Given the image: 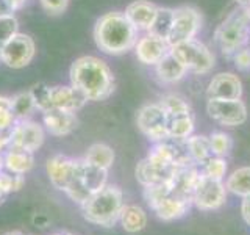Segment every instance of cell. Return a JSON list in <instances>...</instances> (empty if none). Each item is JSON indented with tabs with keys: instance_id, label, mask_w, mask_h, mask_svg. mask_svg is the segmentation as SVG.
Returning <instances> with one entry per match:
<instances>
[{
	"instance_id": "1",
	"label": "cell",
	"mask_w": 250,
	"mask_h": 235,
	"mask_svg": "<svg viewBox=\"0 0 250 235\" xmlns=\"http://www.w3.org/2000/svg\"><path fill=\"white\" fill-rule=\"evenodd\" d=\"M70 85L88 100H105L114 91V77L108 65L97 57H82L70 66Z\"/></svg>"
},
{
	"instance_id": "2",
	"label": "cell",
	"mask_w": 250,
	"mask_h": 235,
	"mask_svg": "<svg viewBox=\"0 0 250 235\" xmlns=\"http://www.w3.org/2000/svg\"><path fill=\"white\" fill-rule=\"evenodd\" d=\"M94 39L97 47L109 55H121L131 50L138 41V30L131 25L127 16L119 11L104 14L96 22Z\"/></svg>"
},
{
	"instance_id": "3",
	"label": "cell",
	"mask_w": 250,
	"mask_h": 235,
	"mask_svg": "<svg viewBox=\"0 0 250 235\" xmlns=\"http://www.w3.org/2000/svg\"><path fill=\"white\" fill-rule=\"evenodd\" d=\"M80 207L86 221L102 227H111L119 221L124 207L122 191L119 187L106 184Z\"/></svg>"
},
{
	"instance_id": "4",
	"label": "cell",
	"mask_w": 250,
	"mask_h": 235,
	"mask_svg": "<svg viewBox=\"0 0 250 235\" xmlns=\"http://www.w3.org/2000/svg\"><path fill=\"white\" fill-rule=\"evenodd\" d=\"M250 38V8L239 6L221 22L214 31V41L224 55L233 53L246 47Z\"/></svg>"
},
{
	"instance_id": "5",
	"label": "cell",
	"mask_w": 250,
	"mask_h": 235,
	"mask_svg": "<svg viewBox=\"0 0 250 235\" xmlns=\"http://www.w3.org/2000/svg\"><path fill=\"white\" fill-rule=\"evenodd\" d=\"M170 52L180 60V63L186 68L188 72L192 74H208L214 68V55L207 44L199 39H188L180 44L170 47Z\"/></svg>"
},
{
	"instance_id": "6",
	"label": "cell",
	"mask_w": 250,
	"mask_h": 235,
	"mask_svg": "<svg viewBox=\"0 0 250 235\" xmlns=\"http://www.w3.org/2000/svg\"><path fill=\"white\" fill-rule=\"evenodd\" d=\"M136 122L139 130L153 143L169 140L167 115L160 104H147L141 107L136 116Z\"/></svg>"
},
{
	"instance_id": "7",
	"label": "cell",
	"mask_w": 250,
	"mask_h": 235,
	"mask_svg": "<svg viewBox=\"0 0 250 235\" xmlns=\"http://www.w3.org/2000/svg\"><path fill=\"white\" fill-rule=\"evenodd\" d=\"M207 113L227 127H236L247 121V107L241 99H208Z\"/></svg>"
},
{
	"instance_id": "8",
	"label": "cell",
	"mask_w": 250,
	"mask_h": 235,
	"mask_svg": "<svg viewBox=\"0 0 250 235\" xmlns=\"http://www.w3.org/2000/svg\"><path fill=\"white\" fill-rule=\"evenodd\" d=\"M202 27V16L192 6H178L174 10V22H172L167 43L172 46L180 44L188 39L195 38Z\"/></svg>"
},
{
	"instance_id": "9",
	"label": "cell",
	"mask_w": 250,
	"mask_h": 235,
	"mask_svg": "<svg viewBox=\"0 0 250 235\" xmlns=\"http://www.w3.org/2000/svg\"><path fill=\"white\" fill-rule=\"evenodd\" d=\"M227 201V188L222 180H216L202 172L192 191V204L200 210H216Z\"/></svg>"
},
{
	"instance_id": "10",
	"label": "cell",
	"mask_w": 250,
	"mask_h": 235,
	"mask_svg": "<svg viewBox=\"0 0 250 235\" xmlns=\"http://www.w3.org/2000/svg\"><path fill=\"white\" fill-rule=\"evenodd\" d=\"M35 57V43L28 35L16 33L2 46V61L6 66L19 69L27 66Z\"/></svg>"
},
{
	"instance_id": "11",
	"label": "cell",
	"mask_w": 250,
	"mask_h": 235,
	"mask_svg": "<svg viewBox=\"0 0 250 235\" xmlns=\"http://www.w3.org/2000/svg\"><path fill=\"white\" fill-rule=\"evenodd\" d=\"M44 143V130L38 122L21 119L10 129V147L35 152Z\"/></svg>"
},
{
	"instance_id": "12",
	"label": "cell",
	"mask_w": 250,
	"mask_h": 235,
	"mask_svg": "<svg viewBox=\"0 0 250 235\" xmlns=\"http://www.w3.org/2000/svg\"><path fill=\"white\" fill-rule=\"evenodd\" d=\"M80 159H70L67 155H55L47 162V174L55 188L64 191L75 179Z\"/></svg>"
},
{
	"instance_id": "13",
	"label": "cell",
	"mask_w": 250,
	"mask_h": 235,
	"mask_svg": "<svg viewBox=\"0 0 250 235\" xmlns=\"http://www.w3.org/2000/svg\"><path fill=\"white\" fill-rule=\"evenodd\" d=\"M135 52L143 65L155 66L170 52V44L167 43V39L147 33L136 41Z\"/></svg>"
},
{
	"instance_id": "14",
	"label": "cell",
	"mask_w": 250,
	"mask_h": 235,
	"mask_svg": "<svg viewBox=\"0 0 250 235\" xmlns=\"http://www.w3.org/2000/svg\"><path fill=\"white\" fill-rule=\"evenodd\" d=\"M208 99H241L242 83L241 78L233 72L216 74L208 83Z\"/></svg>"
},
{
	"instance_id": "15",
	"label": "cell",
	"mask_w": 250,
	"mask_h": 235,
	"mask_svg": "<svg viewBox=\"0 0 250 235\" xmlns=\"http://www.w3.org/2000/svg\"><path fill=\"white\" fill-rule=\"evenodd\" d=\"M177 166H160V164L152 163L148 159H144L138 163L136 166V179L143 187H150V185H158L169 182L174 176Z\"/></svg>"
},
{
	"instance_id": "16",
	"label": "cell",
	"mask_w": 250,
	"mask_h": 235,
	"mask_svg": "<svg viewBox=\"0 0 250 235\" xmlns=\"http://www.w3.org/2000/svg\"><path fill=\"white\" fill-rule=\"evenodd\" d=\"M192 201L189 198H183V196H178L172 191L169 196L163 198L156 206H153L152 210L163 221H174V219L182 218L189 210Z\"/></svg>"
},
{
	"instance_id": "17",
	"label": "cell",
	"mask_w": 250,
	"mask_h": 235,
	"mask_svg": "<svg viewBox=\"0 0 250 235\" xmlns=\"http://www.w3.org/2000/svg\"><path fill=\"white\" fill-rule=\"evenodd\" d=\"M78 124L75 113L61 108H50L44 113V125L52 135L62 137L72 132Z\"/></svg>"
},
{
	"instance_id": "18",
	"label": "cell",
	"mask_w": 250,
	"mask_h": 235,
	"mask_svg": "<svg viewBox=\"0 0 250 235\" xmlns=\"http://www.w3.org/2000/svg\"><path fill=\"white\" fill-rule=\"evenodd\" d=\"M156 11H158L156 5L147 2V0H136V2L127 6L124 14L127 16V19L138 31H148L156 16Z\"/></svg>"
},
{
	"instance_id": "19",
	"label": "cell",
	"mask_w": 250,
	"mask_h": 235,
	"mask_svg": "<svg viewBox=\"0 0 250 235\" xmlns=\"http://www.w3.org/2000/svg\"><path fill=\"white\" fill-rule=\"evenodd\" d=\"M52 100H53V108H61L66 112L75 113L77 110H80L88 99L84 94L70 86H53L52 88Z\"/></svg>"
},
{
	"instance_id": "20",
	"label": "cell",
	"mask_w": 250,
	"mask_h": 235,
	"mask_svg": "<svg viewBox=\"0 0 250 235\" xmlns=\"http://www.w3.org/2000/svg\"><path fill=\"white\" fill-rule=\"evenodd\" d=\"M78 179L82 180L83 185L91 191V194H96L106 185L108 171L97 166H92L84 159H80V166H78Z\"/></svg>"
},
{
	"instance_id": "21",
	"label": "cell",
	"mask_w": 250,
	"mask_h": 235,
	"mask_svg": "<svg viewBox=\"0 0 250 235\" xmlns=\"http://www.w3.org/2000/svg\"><path fill=\"white\" fill-rule=\"evenodd\" d=\"M155 72L158 78L164 83H175L180 82L188 74L186 68L180 63V60L174 53L169 52L160 63L155 65Z\"/></svg>"
},
{
	"instance_id": "22",
	"label": "cell",
	"mask_w": 250,
	"mask_h": 235,
	"mask_svg": "<svg viewBox=\"0 0 250 235\" xmlns=\"http://www.w3.org/2000/svg\"><path fill=\"white\" fill-rule=\"evenodd\" d=\"M33 152L25 151V149L8 147L6 154L3 155L5 169L14 172V174H25L33 168Z\"/></svg>"
},
{
	"instance_id": "23",
	"label": "cell",
	"mask_w": 250,
	"mask_h": 235,
	"mask_svg": "<svg viewBox=\"0 0 250 235\" xmlns=\"http://www.w3.org/2000/svg\"><path fill=\"white\" fill-rule=\"evenodd\" d=\"M119 221L124 227V231H127L130 234H136L139 231H143L147 226V215L144 209H141L139 206H124L119 215Z\"/></svg>"
},
{
	"instance_id": "24",
	"label": "cell",
	"mask_w": 250,
	"mask_h": 235,
	"mask_svg": "<svg viewBox=\"0 0 250 235\" xmlns=\"http://www.w3.org/2000/svg\"><path fill=\"white\" fill-rule=\"evenodd\" d=\"M194 133L192 113L167 116V135L170 140H186Z\"/></svg>"
},
{
	"instance_id": "25",
	"label": "cell",
	"mask_w": 250,
	"mask_h": 235,
	"mask_svg": "<svg viewBox=\"0 0 250 235\" xmlns=\"http://www.w3.org/2000/svg\"><path fill=\"white\" fill-rule=\"evenodd\" d=\"M188 154H189L191 160L195 164H203L209 157H213L209 144V137L205 135H191L189 138L185 140Z\"/></svg>"
},
{
	"instance_id": "26",
	"label": "cell",
	"mask_w": 250,
	"mask_h": 235,
	"mask_svg": "<svg viewBox=\"0 0 250 235\" xmlns=\"http://www.w3.org/2000/svg\"><path fill=\"white\" fill-rule=\"evenodd\" d=\"M83 159L89 164H92V166H97V168L108 171L114 162V151L104 143H96L86 151V155Z\"/></svg>"
},
{
	"instance_id": "27",
	"label": "cell",
	"mask_w": 250,
	"mask_h": 235,
	"mask_svg": "<svg viewBox=\"0 0 250 235\" xmlns=\"http://www.w3.org/2000/svg\"><path fill=\"white\" fill-rule=\"evenodd\" d=\"M225 188L230 193L246 198L250 194V166H242L233 171L227 179Z\"/></svg>"
},
{
	"instance_id": "28",
	"label": "cell",
	"mask_w": 250,
	"mask_h": 235,
	"mask_svg": "<svg viewBox=\"0 0 250 235\" xmlns=\"http://www.w3.org/2000/svg\"><path fill=\"white\" fill-rule=\"evenodd\" d=\"M172 22H174V10L172 8L158 6V11H156V16L147 33L167 39L172 28Z\"/></svg>"
},
{
	"instance_id": "29",
	"label": "cell",
	"mask_w": 250,
	"mask_h": 235,
	"mask_svg": "<svg viewBox=\"0 0 250 235\" xmlns=\"http://www.w3.org/2000/svg\"><path fill=\"white\" fill-rule=\"evenodd\" d=\"M11 105H13V113L16 116V119H19V121L27 119V116H30L31 112L36 108L30 91L16 94L14 97H11Z\"/></svg>"
},
{
	"instance_id": "30",
	"label": "cell",
	"mask_w": 250,
	"mask_h": 235,
	"mask_svg": "<svg viewBox=\"0 0 250 235\" xmlns=\"http://www.w3.org/2000/svg\"><path fill=\"white\" fill-rule=\"evenodd\" d=\"M158 104L164 108V112H166L167 116L191 113L189 104H188L182 96H177V94H166V96H163L160 99Z\"/></svg>"
},
{
	"instance_id": "31",
	"label": "cell",
	"mask_w": 250,
	"mask_h": 235,
	"mask_svg": "<svg viewBox=\"0 0 250 235\" xmlns=\"http://www.w3.org/2000/svg\"><path fill=\"white\" fill-rule=\"evenodd\" d=\"M30 93H31V97H33L35 107L41 110L42 113L49 112L50 108H53L50 86H47L45 83H36V85H33V88L30 90Z\"/></svg>"
},
{
	"instance_id": "32",
	"label": "cell",
	"mask_w": 250,
	"mask_h": 235,
	"mask_svg": "<svg viewBox=\"0 0 250 235\" xmlns=\"http://www.w3.org/2000/svg\"><path fill=\"white\" fill-rule=\"evenodd\" d=\"M202 172L205 176L216 179V180H222L225 172H227V162L224 157H217L213 155L202 164Z\"/></svg>"
},
{
	"instance_id": "33",
	"label": "cell",
	"mask_w": 250,
	"mask_h": 235,
	"mask_svg": "<svg viewBox=\"0 0 250 235\" xmlns=\"http://www.w3.org/2000/svg\"><path fill=\"white\" fill-rule=\"evenodd\" d=\"M209 144H211V151H213V155L217 157H225L231 151L233 141L230 138V135H227L224 132H214L209 135Z\"/></svg>"
},
{
	"instance_id": "34",
	"label": "cell",
	"mask_w": 250,
	"mask_h": 235,
	"mask_svg": "<svg viewBox=\"0 0 250 235\" xmlns=\"http://www.w3.org/2000/svg\"><path fill=\"white\" fill-rule=\"evenodd\" d=\"M23 184H25V179H23L22 174H14V172H10V171L0 172V190L5 194L19 191L23 187Z\"/></svg>"
},
{
	"instance_id": "35",
	"label": "cell",
	"mask_w": 250,
	"mask_h": 235,
	"mask_svg": "<svg viewBox=\"0 0 250 235\" xmlns=\"http://www.w3.org/2000/svg\"><path fill=\"white\" fill-rule=\"evenodd\" d=\"M16 116L13 113L11 99L0 96V130H10L16 124Z\"/></svg>"
},
{
	"instance_id": "36",
	"label": "cell",
	"mask_w": 250,
	"mask_h": 235,
	"mask_svg": "<svg viewBox=\"0 0 250 235\" xmlns=\"http://www.w3.org/2000/svg\"><path fill=\"white\" fill-rule=\"evenodd\" d=\"M16 33H18V21H16L14 16H0V47Z\"/></svg>"
},
{
	"instance_id": "37",
	"label": "cell",
	"mask_w": 250,
	"mask_h": 235,
	"mask_svg": "<svg viewBox=\"0 0 250 235\" xmlns=\"http://www.w3.org/2000/svg\"><path fill=\"white\" fill-rule=\"evenodd\" d=\"M231 57H233V61H234V65H236V68H239L241 70L250 69V49L249 47H242L241 50L233 53Z\"/></svg>"
},
{
	"instance_id": "38",
	"label": "cell",
	"mask_w": 250,
	"mask_h": 235,
	"mask_svg": "<svg viewBox=\"0 0 250 235\" xmlns=\"http://www.w3.org/2000/svg\"><path fill=\"white\" fill-rule=\"evenodd\" d=\"M69 0H41L42 6L52 14H60L67 8Z\"/></svg>"
},
{
	"instance_id": "39",
	"label": "cell",
	"mask_w": 250,
	"mask_h": 235,
	"mask_svg": "<svg viewBox=\"0 0 250 235\" xmlns=\"http://www.w3.org/2000/svg\"><path fill=\"white\" fill-rule=\"evenodd\" d=\"M241 215L244 218V221L250 226V194L246 196V198H242V202H241Z\"/></svg>"
},
{
	"instance_id": "40",
	"label": "cell",
	"mask_w": 250,
	"mask_h": 235,
	"mask_svg": "<svg viewBox=\"0 0 250 235\" xmlns=\"http://www.w3.org/2000/svg\"><path fill=\"white\" fill-rule=\"evenodd\" d=\"M10 147V130H0V154Z\"/></svg>"
},
{
	"instance_id": "41",
	"label": "cell",
	"mask_w": 250,
	"mask_h": 235,
	"mask_svg": "<svg viewBox=\"0 0 250 235\" xmlns=\"http://www.w3.org/2000/svg\"><path fill=\"white\" fill-rule=\"evenodd\" d=\"M14 10V5L11 0H0V16L11 14Z\"/></svg>"
},
{
	"instance_id": "42",
	"label": "cell",
	"mask_w": 250,
	"mask_h": 235,
	"mask_svg": "<svg viewBox=\"0 0 250 235\" xmlns=\"http://www.w3.org/2000/svg\"><path fill=\"white\" fill-rule=\"evenodd\" d=\"M236 3H238L239 6L250 8V0H236Z\"/></svg>"
},
{
	"instance_id": "43",
	"label": "cell",
	"mask_w": 250,
	"mask_h": 235,
	"mask_svg": "<svg viewBox=\"0 0 250 235\" xmlns=\"http://www.w3.org/2000/svg\"><path fill=\"white\" fill-rule=\"evenodd\" d=\"M5 169V163H3V155L0 154V172Z\"/></svg>"
},
{
	"instance_id": "44",
	"label": "cell",
	"mask_w": 250,
	"mask_h": 235,
	"mask_svg": "<svg viewBox=\"0 0 250 235\" xmlns=\"http://www.w3.org/2000/svg\"><path fill=\"white\" fill-rule=\"evenodd\" d=\"M3 235H23L21 231H13V232H6V234H3Z\"/></svg>"
},
{
	"instance_id": "45",
	"label": "cell",
	"mask_w": 250,
	"mask_h": 235,
	"mask_svg": "<svg viewBox=\"0 0 250 235\" xmlns=\"http://www.w3.org/2000/svg\"><path fill=\"white\" fill-rule=\"evenodd\" d=\"M11 2H13L14 8H18L19 5H22V2H23V0H11Z\"/></svg>"
},
{
	"instance_id": "46",
	"label": "cell",
	"mask_w": 250,
	"mask_h": 235,
	"mask_svg": "<svg viewBox=\"0 0 250 235\" xmlns=\"http://www.w3.org/2000/svg\"><path fill=\"white\" fill-rule=\"evenodd\" d=\"M5 196H6V194H5V193H3L2 190H0V204H2V202H3V199H5Z\"/></svg>"
},
{
	"instance_id": "47",
	"label": "cell",
	"mask_w": 250,
	"mask_h": 235,
	"mask_svg": "<svg viewBox=\"0 0 250 235\" xmlns=\"http://www.w3.org/2000/svg\"><path fill=\"white\" fill-rule=\"evenodd\" d=\"M0 60H2V47H0Z\"/></svg>"
}]
</instances>
